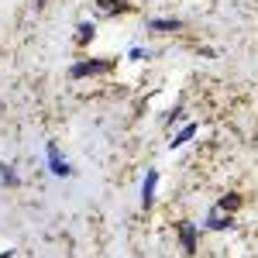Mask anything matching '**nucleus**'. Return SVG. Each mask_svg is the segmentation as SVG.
Wrapping results in <instances>:
<instances>
[{"label": "nucleus", "instance_id": "f257e3e1", "mask_svg": "<svg viewBox=\"0 0 258 258\" xmlns=\"http://www.w3.org/2000/svg\"><path fill=\"white\" fill-rule=\"evenodd\" d=\"M179 238H182V248H186L189 255L197 251V231H193L189 224H179Z\"/></svg>", "mask_w": 258, "mask_h": 258}, {"label": "nucleus", "instance_id": "0eeeda50", "mask_svg": "<svg viewBox=\"0 0 258 258\" xmlns=\"http://www.w3.org/2000/svg\"><path fill=\"white\" fill-rule=\"evenodd\" d=\"M238 203H241V200L234 197V193H231V197H224V200H220L217 207H220V210H234V207H238Z\"/></svg>", "mask_w": 258, "mask_h": 258}, {"label": "nucleus", "instance_id": "9b49d317", "mask_svg": "<svg viewBox=\"0 0 258 258\" xmlns=\"http://www.w3.org/2000/svg\"><path fill=\"white\" fill-rule=\"evenodd\" d=\"M38 4H45V0H38Z\"/></svg>", "mask_w": 258, "mask_h": 258}, {"label": "nucleus", "instance_id": "39448f33", "mask_svg": "<svg viewBox=\"0 0 258 258\" xmlns=\"http://www.w3.org/2000/svg\"><path fill=\"white\" fill-rule=\"evenodd\" d=\"M100 7L107 14H117V11H127V4H117V0H100Z\"/></svg>", "mask_w": 258, "mask_h": 258}, {"label": "nucleus", "instance_id": "423d86ee", "mask_svg": "<svg viewBox=\"0 0 258 258\" xmlns=\"http://www.w3.org/2000/svg\"><path fill=\"white\" fill-rule=\"evenodd\" d=\"M193 131H197V124H189V127H186L182 135H176V141H172V148H179V145H186V141L193 138Z\"/></svg>", "mask_w": 258, "mask_h": 258}, {"label": "nucleus", "instance_id": "6e6552de", "mask_svg": "<svg viewBox=\"0 0 258 258\" xmlns=\"http://www.w3.org/2000/svg\"><path fill=\"white\" fill-rule=\"evenodd\" d=\"M152 28H159V31H172V28H179V21H152Z\"/></svg>", "mask_w": 258, "mask_h": 258}, {"label": "nucleus", "instance_id": "f03ea898", "mask_svg": "<svg viewBox=\"0 0 258 258\" xmlns=\"http://www.w3.org/2000/svg\"><path fill=\"white\" fill-rule=\"evenodd\" d=\"M107 69V62H100V59H93V62H80L76 69H73V76H90V73H103Z\"/></svg>", "mask_w": 258, "mask_h": 258}, {"label": "nucleus", "instance_id": "20e7f679", "mask_svg": "<svg viewBox=\"0 0 258 258\" xmlns=\"http://www.w3.org/2000/svg\"><path fill=\"white\" fill-rule=\"evenodd\" d=\"M155 182H159V176H155V172H148V179H145V189H141V197H145V207L152 203V193H155Z\"/></svg>", "mask_w": 258, "mask_h": 258}, {"label": "nucleus", "instance_id": "9d476101", "mask_svg": "<svg viewBox=\"0 0 258 258\" xmlns=\"http://www.w3.org/2000/svg\"><path fill=\"white\" fill-rule=\"evenodd\" d=\"M93 38V24H80V41H90Z\"/></svg>", "mask_w": 258, "mask_h": 258}, {"label": "nucleus", "instance_id": "1a4fd4ad", "mask_svg": "<svg viewBox=\"0 0 258 258\" xmlns=\"http://www.w3.org/2000/svg\"><path fill=\"white\" fill-rule=\"evenodd\" d=\"M0 176H4V182H7V186H14V182H18V176H14L7 165H0Z\"/></svg>", "mask_w": 258, "mask_h": 258}, {"label": "nucleus", "instance_id": "7ed1b4c3", "mask_svg": "<svg viewBox=\"0 0 258 258\" xmlns=\"http://www.w3.org/2000/svg\"><path fill=\"white\" fill-rule=\"evenodd\" d=\"M48 162H52V172L55 176H69V165L59 159V148H48Z\"/></svg>", "mask_w": 258, "mask_h": 258}]
</instances>
